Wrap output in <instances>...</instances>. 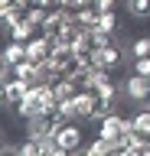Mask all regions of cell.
Wrapping results in <instances>:
<instances>
[{"mask_svg": "<svg viewBox=\"0 0 150 156\" xmlns=\"http://www.w3.org/2000/svg\"><path fill=\"white\" fill-rule=\"evenodd\" d=\"M121 98L130 101V104H137V107L150 104V78H144L140 72L130 68V75L121 78Z\"/></svg>", "mask_w": 150, "mask_h": 156, "instance_id": "cell-1", "label": "cell"}, {"mask_svg": "<svg viewBox=\"0 0 150 156\" xmlns=\"http://www.w3.org/2000/svg\"><path fill=\"white\" fill-rule=\"evenodd\" d=\"M124 55H127V46H121L118 39H114V42H108V46H101L95 52V68L118 72V68H124Z\"/></svg>", "mask_w": 150, "mask_h": 156, "instance_id": "cell-2", "label": "cell"}, {"mask_svg": "<svg viewBox=\"0 0 150 156\" xmlns=\"http://www.w3.org/2000/svg\"><path fill=\"white\" fill-rule=\"evenodd\" d=\"M59 136V143L65 146V153H82V146H85V130H82V120H65V124L56 130Z\"/></svg>", "mask_w": 150, "mask_h": 156, "instance_id": "cell-3", "label": "cell"}, {"mask_svg": "<svg viewBox=\"0 0 150 156\" xmlns=\"http://www.w3.org/2000/svg\"><path fill=\"white\" fill-rule=\"evenodd\" d=\"M127 133H130V120H127V117H121L118 111L108 114V117L98 124V136H104V140H111V143L127 140Z\"/></svg>", "mask_w": 150, "mask_h": 156, "instance_id": "cell-4", "label": "cell"}, {"mask_svg": "<svg viewBox=\"0 0 150 156\" xmlns=\"http://www.w3.org/2000/svg\"><path fill=\"white\" fill-rule=\"evenodd\" d=\"M26 91H30L26 81H20V78H7V81H3V104L10 107V111H16V107L23 104Z\"/></svg>", "mask_w": 150, "mask_h": 156, "instance_id": "cell-5", "label": "cell"}, {"mask_svg": "<svg viewBox=\"0 0 150 156\" xmlns=\"http://www.w3.org/2000/svg\"><path fill=\"white\" fill-rule=\"evenodd\" d=\"M72 13H75V20H79L82 26H98V23H101V16H104L108 10L101 7L98 0H91V3H85L82 10H72Z\"/></svg>", "mask_w": 150, "mask_h": 156, "instance_id": "cell-6", "label": "cell"}, {"mask_svg": "<svg viewBox=\"0 0 150 156\" xmlns=\"http://www.w3.org/2000/svg\"><path fill=\"white\" fill-rule=\"evenodd\" d=\"M130 130H134L140 140H147V143H150V104H144L137 114L130 117Z\"/></svg>", "mask_w": 150, "mask_h": 156, "instance_id": "cell-7", "label": "cell"}, {"mask_svg": "<svg viewBox=\"0 0 150 156\" xmlns=\"http://www.w3.org/2000/svg\"><path fill=\"white\" fill-rule=\"evenodd\" d=\"M26 42H16V39H10L7 42V49H3V65H20V62H26Z\"/></svg>", "mask_w": 150, "mask_h": 156, "instance_id": "cell-8", "label": "cell"}, {"mask_svg": "<svg viewBox=\"0 0 150 156\" xmlns=\"http://www.w3.org/2000/svg\"><path fill=\"white\" fill-rule=\"evenodd\" d=\"M36 33H39V29L33 26V23H30L26 16H23L20 23H16V26H10V29H7V36H10V39H16V42H30V39L36 36Z\"/></svg>", "mask_w": 150, "mask_h": 156, "instance_id": "cell-9", "label": "cell"}, {"mask_svg": "<svg viewBox=\"0 0 150 156\" xmlns=\"http://www.w3.org/2000/svg\"><path fill=\"white\" fill-rule=\"evenodd\" d=\"M124 10L134 20H150V0H124Z\"/></svg>", "mask_w": 150, "mask_h": 156, "instance_id": "cell-10", "label": "cell"}, {"mask_svg": "<svg viewBox=\"0 0 150 156\" xmlns=\"http://www.w3.org/2000/svg\"><path fill=\"white\" fill-rule=\"evenodd\" d=\"M16 153H20V156H42V140H39V136H30V133H26V140L16 146Z\"/></svg>", "mask_w": 150, "mask_h": 156, "instance_id": "cell-11", "label": "cell"}, {"mask_svg": "<svg viewBox=\"0 0 150 156\" xmlns=\"http://www.w3.org/2000/svg\"><path fill=\"white\" fill-rule=\"evenodd\" d=\"M111 150H114V143H111V140H104V136H95L91 143H85V146H82V153H91V156L111 153Z\"/></svg>", "mask_w": 150, "mask_h": 156, "instance_id": "cell-12", "label": "cell"}, {"mask_svg": "<svg viewBox=\"0 0 150 156\" xmlns=\"http://www.w3.org/2000/svg\"><path fill=\"white\" fill-rule=\"evenodd\" d=\"M127 55H130V62L134 58H144V55H150V36H140V39H134L127 46Z\"/></svg>", "mask_w": 150, "mask_h": 156, "instance_id": "cell-13", "label": "cell"}, {"mask_svg": "<svg viewBox=\"0 0 150 156\" xmlns=\"http://www.w3.org/2000/svg\"><path fill=\"white\" fill-rule=\"evenodd\" d=\"M95 29H101V33H108V36H114V33H118V16H114V10H108V13L101 16V23H98Z\"/></svg>", "mask_w": 150, "mask_h": 156, "instance_id": "cell-14", "label": "cell"}, {"mask_svg": "<svg viewBox=\"0 0 150 156\" xmlns=\"http://www.w3.org/2000/svg\"><path fill=\"white\" fill-rule=\"evenodd\" d=\"M134 72H140L144 78H150V55H144V58H134Z\"/></svg>", "mask_w": 150, "mask_h": 156, "instance_id": "cell-15", "label": "cell"}, {"mask_svg": "<svg viewBox=\"0 0 150 156\" xmlns=\"http://www.w3.org/2000/svg\"><path fill=\"white\" fill-rule=\"evenodd\" d=\"M10 3H16V0H0V7H10Z\"/></svg>", "mask_w": 150, "mask_h": 156, "instance_id": "cell-16", "label": "cell"}, {"mask_svg": "<svg viewBox=\"0 0 150 156\" xmlns=\"http://www.w3.org/2000/svg\"><path fill=\"white\" fill-rule=\"evenodd\" d=\"M147 153H150V143H147Z\"/></svg>", "mask_w": 150, "mask_h": 156, "instance_id": "cell-17", "label": "cell"}]
</instances>
